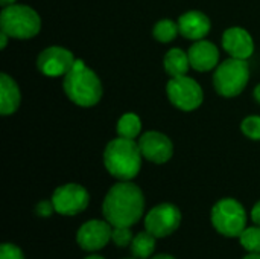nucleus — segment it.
Masks as SVG:
<instances>
[{"label": "nucleus", "instance_id": "obj_1", "mask_svg": "<svg viewBox=\"0 0 260 259\" xmlns=\"http://www.w3.org/2000/svg\"><path fill=\"white\" fill-rule=\"evenodd\" d=\"M145 211L142 189L131 182L116 183L102 203L104 218L113 227H131L140 221Z\"/></svg>", "mask_w": 260, "mask_h": 259}, {"label": "nucleus", "instance_id": "obj_2", "mask_svg": "<svg viewBox=\"0 0 260 259\" xmlns=\"http://www.w3.org/2000/svg\"><path fill=\"white\" fill-rule=\"evenodd\" d=\"M142 157L139 143L133 139L117 137L107 145L104 151V165L114 179L129 182L140 172Z\"/></svg>", "mask_w": 260, "mask_h": 259}, {"label": "nucleus", "instance_id": "obj_3", "mask_svg": "<svg viewBox=\"0 0 260 259\" xmlns=\"http://www.w3.org/2000/svg\"><path fill=\"white\" fill-rule=\"evenodd\" d=\"M64 92L76 105L93 107L101 101L102 84L91 69L76 60L72 70L64 76Z\"/></svg>", "mask_w": 260, "mask_h": 259}, {"label": "nucleus", "instance_id": "obj_4", "mask_svg": "<svg viewBox=\"0 0 260 259\" xmlns=\"http://www.w3.org/2000/svg\"><path fill=\"white\" fill-rule=\"evenodd\" d=\"M0 27L11 38L27 40L35 37L41 29V20L37 11L24 5L5 6L0 14Z\"/></svg>", "mask_w": 260, "mask_h": 259}, {"label": "nucleus", "instance_id": "obj_5", "mask_svg": "<svg viewBox=\"0 0 260 259\" xmlns=\"http://www.w3.org/2000/svg\"><path fill=\"white\" fill-rule=\"evenodd\" d=\"M250 79V67L245 60L229 58L221 63L213 75V84L219 95L233 98L242 93Z\"/></svg>", "mask_w": 260, "mask_h": 259}, {"label": "nucleus", "instance_id": "obj_6", "mask_svg": "<svg viewBox=\"0 0 260 259\" xmlns=\"http://www.w3.org/2000/svg\"><path fill=\"white\" fill-rule=\"evenodd\" d=\"M212 224L224 237L239 238L247 229V212L235 198H222L212 209Z\"/></svg>", "mask_w": 260, "mask_h": 259}, {"label": "nucleus", "instance_id": "obj_7", "mask_svg": "<svg viewBox=\"0 0 260 259\" xmlns=\"http://www.w3.org/2000/svg\"><path fill=\"white\" fill-rule=\"evenodd\" d=\"M169 101L180 110L192 111L203 104L204 93L200 84L189 76L171 78L166 85Z\"/></svg>", "mask_w": 260, "mask_h": 259}, {"label": "nucleus", "instance_id": "obj_8", "mask_svg": "<svg viewBox=\"0 0 260 259\" xmlns=\"http://www.w3.org/2000/svg\"><path fill=\"white\" fill-rule=\"evenodd\" d=\"M55 212L64 217H73L84 212L90 203L87 189L78 183H67L55 189L52 195Z\"/></svg>", "mask_w": 260, "mask_h": 259}, {"label": "nucleus", "instance_id": "obj_9", "mask_svg": "<svg viewBox=\"0 0 260 259\" xmlns=\"http://www.w3.org/2000/svg\"><path fill=\"white\" fill-rule=\"evenodd\" d=\"M181 224V212L175 205L161 203L152 208L145 217V229L155 238L172 235Z\"/></svg>", "mask_w": 260, "mask_h": 259}, {"label": "nucleus", "instance_id": "obj_10", "mask_svg": "<svg viewBox=\"0 0 260 259\" xmlns=\"http://www.w3.org/2000/svg\"><path fill=\"white\" fill-rule=\"evenodd\" d=\"M75 63L76 60L73 53L61 46H52L44 49L37 60L38 70L50 78H56L62 75L66 76L72 70Z\"/></svg>", "mask_w": 260, "mask_h": 259}, {"label": "nucleus", "instance_id": "obj_11", "mask_svg": "<svg viewBox=\"0 0 260 259\" xmlns=\"http://www.w3.org/2000/svg\"><path fill=\"white\" fill-rule=\"evenodd\" d=\"M111 232L113 226L107 220H90L78 229L76 243L85 252H96L110 243Z\"/></svg>", "mask_w": 260, "mask_h": 259}, {"label": "nucleus", "instance_id": "obj_12", "mask_svg": "<svg viewBox=\"0 0 260 259\" xmlns=\"http://www.w3.org/2000/svg\"><path fill=\"white\" fill-rule=\"evenodd\" d=\"M139 148L142 156L152 163H166L174 154V145L168 136L158 131H148L140 136Z\"/></svg>", "mask_w": 260, "mask_h": 259}, {"label": "nucleus", "instance_id": "obj_13", "mask_svg": "<svg viewBox=\"0 0 260 259\" xmlns=\"http://www.w3.org/2000/svg\"><path fill=\"white\" fill-rule=\"evenodd\" d=\"M222 47L232 58L247 60L253 55L254 43L251 35L242 27H230L222 35Z\"/></svg>", "mask_w": 260, "mask_h": 259}, {"label": "nucleus", "instance_id": "obj_14", "mask_svg": "<svg viewBox=\"0 0 260 259\" xmlns=\"http://www.w3.org/2000/svg\"><path fill=\"white\" fill-rule=\"evenodd\" d=\"M189 61L190 67H193L198 72H207L218 66L219 61V50L218 47L206 40H198L195 44L190 46L189 52Z\"/></svg>", "mask_w": 260, "mask_h": 259}, {"label": "nucleus", "instance_id": "obj_15", "mask_svg": "<svg viewBox=\"0 0 260 259\" xmlns=\"http://www.w3.org/2000/svg\"><path fill=\"white\" fill-rule=\"evenodd\" d=\"M180 34L189 40H203L210 31V20L206 14L200 11H189L183 14L178 20Z\"/></svg>", "mask_w": 260, "mask_h": 259}, {"label": "nucleus", "instance_id": "obj_16", "mask_svg": "<svg viewBox=\"0 0 260 259\" xmlns=\"http://www.w3.org/2000/svg\"><path fill=\"white\" fill-rule=\"evenodd\" d=\"M20 105V90L15 81L6 75H0V113L3 116L12 114Z\"/></svg>", "mask_w": 260, "mask_h": 259}, {"label": "nucleus", "instance_id": "obj_17", "mask_svg": "<svg viewBox=\"0 0 260 259\" xmlns=\"http://www.w3.org/2000/svg\"><path fill=\"white\" fill-rule=\"evenodd\" d=\"M189 67H190L189 55L186 52H183L181 49L174 47L165 55V69L171 78L184 76L187 73Z\"/></svg>", "mask_w": 260, "mask_h": 259}, {"label": "nucleus", "instance_id": "obj_18", "mask_svg": "<svg viewBox=\"0 0 260 259\" xmlns=\"http://www.w3.org/2000/svg\"><path fill=\"white\" fill-rule=\"evenodd\" d=\"M157 240L152 234H149L148 231H143V232H139L133 241H131V246H129V250H131V255L133 258L136 259H148L151 258L155 252V244H157Z\"/></svg>", "mask_w": 260, "mask_h": 259}, {"label": "nucleus", "instance_id": "obj_19", "mask_svg": "<svg viewBox=\"0 0 260 259\" xmlns=\"http://www.w3.org/2000/svg\"><path fill=\"white\" fill-rule=\"evenodd\" d=\"M142 131V122L140 118L134 113H126L123 114L119 122H117V134L119 137L125 139H136Z\"/></svg>", "mask_w": 260, "mask_h": 259}, {"label": "nucleus", "instance_id": "obj_20", "mask_svg": "<svg viewBox=\"0 0 260 259\" xmlns=\"http://www.w3.org/2000/svg\"><path fill=\"white\" fill-rule=\"evenodd\" d=\"M178 34H180L178 23H175L172 20H168V18L166 20H160L154 26V37H155V40H158L161 43L174 41Z\"/></svg>", "mask_w": 260, "mask_h": 259}, {"label": "nucleus", "instance_id": "obj_21", "mask_svg": "<svg viewBox=\"0 0 260 259\" xmlns=\"http://www.w3.org/2000/svg\"><path fill=\"white\" fill-rule=\"evenodd\" d=\"M241 246L250 253H260V226L247 227L239 237Z\"/></svg>", "mask_w": 260, "mask_h": 259}, {"label": "nucleus", "instance_id": "obj_22", "mask_svg": "<svg viewBox=\"0 0 260 259\" xmlns=\"http://www.w3.org/2000/svg\"><path fill=\"white\" fill-rule=\"evenodd\" d=\"M241 130L247 137L260 140V116H248L247 119H244Z\"/></svg>", "mask_w": 260, "mask_h": 259}, {"label": "nucleus", "instance_id": "obj_23", "mask_svg": "<svg viewBox=\"0 0 260 259\" xmlns=\"http://www.w3.org/2000/svg\"><path fill=\"white\" fill-rule=\"evenodd\" d=\"M133 232L129 227H113L111 232V241L117 246V247H128L131 246L133 241Z\"/></svg>", "mask_w": 260, "mask_h": 259}, {"label": "nucleus", "instance_id": "obj_24", "mask_svg": "<svg viewBox=\"0 0 260 259\" xmlns=\"http://www.w3.org/2000/svg\"><path fill=\"white\" fill-rule=\"evenodd\" d=\"M0 259H24L20 247L12 243H3L0 246Z\"/></svg>", "mask_w": 260, "mask_h": 259}, {"label": "nucleus", "instance_id": "obj_25", "mask_svg": "<svg viewBox=\"0 0 260 259\" xmlns=\"http://www.w3.org/2000/svg\"><path fill=\"white\" fill-rule=\"evenodd\" d=\"M35 212H37L40 217H50L52 212H55V208H53L52 200H50V202H47V200L40 202V203L37 205V208H35Z\"/></svg>", "mask_w": 260, "mask_h": 259}, {"label": "nucleus", "instance_id": "obj_26", "mask_svg": "<svg viewBox=\"0 0 260 259\" xmlns=\"http://www.w3.org/2000/svg\"><path fill=\"white\" fill-rule=\"evenodd\" d=\"M251 220L256 226H260V200L254 205V208L251 209Z\"/></svg>", "mask_w": 260, "mask_h": 259}, {"label": "nucleus", "instance_id": "obj_27", "mask_svg": "<svg viewBox=\"0 0 260 259\" xmlns=\"http://www.w3.org/2000/svg\"><path fill=\"white\" fill-rule=\"evenodd\" d=\"M8 38H9V37H8L5 32H2V34H0V47H2V49H5V47H6Z\"/></svg>", "mask_w": 260, "mask_h": 259}, {"label": "nucleus", "instance_id": "obj_28", "mask_svg": "<svg viewBox=\"0 0 260 259\" xmlns=\"http://www.w3.org/2000/svg\"><path fill=\"white\" fill-rule=\"evenodd\" d=\"M151 259H175L174 256H171V255H166V253H160V255H155L154 258Z\"/></svg>", "mask_w": 260, "mask_h": 259}, {"label": "nucleus", "instance_id": "obj_29", "mask_svg": "<svg viewBox=\"0 0 260 259\" xmlns=\"http://www.w3.org/2000/svg\"><path fill=\"white\" fill-rule=\"evenodd\" d=\"M242 259H260V253H248L247 256H244Z\"/></svg>", "mask_w": 260, "mask_h": 259}, {"label": "nucleus", "instance_id": "obj_30", "mask_svg": "<svg viewBox=\"0 0 260 259\" xmlns=\"http://www.w3.org/2000/svg\"><path fill=\"white\" fill-rule=\"evenodd\" d=\"M254 98H256V101L260 104V84L254 89Z\"/></svg>", "mask_w": 260, "mask_h": 259}, {"label": "nucleus", "instance_id": "obj_31", "mask_svg": "<svg viewBox=\"0 0 260 259\" xmlns=\"http://www.w3.org/2000/svg\"><path fill=\"white\" fill-rule=\"evenodd\" d=\"M15 0H0V5L5 8V6H9V5H14Z\"/></svg>", "mask_w": 260, "mask_h": 259}, {"label": "nucleus", "instance_id": "obj_32", "mask_svg": "<svg viewBox=\"0 0 260 259\" xmlns=\"http://www.w3.org/2000/svg\"><path fill=\"white\" fill-rule=\"evenodd\" d=\"M84 259H105L104 256H101V255H88V256H85Z\"/></svg>", "mask_w": 260, "mask_h": 259}, {"label": "nucleus", "instance_id": "obj_33", "mask_svg": "<svg viewBox=\"0 0 260 259\" xmlns=\"http://www.w3.org/2000/svg\"><path fill=\"white\" fill-rule=\"evenodd\" d=\"M126 259H136V258H126Z\"/></svg>", "mask_w": 260, "mask_h": 259}]
</instances>
